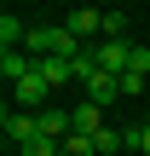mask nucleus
Listing matches in <instances>:
<instances>
[{
  "mask_svg": "<svg viewBox=\"0 0 150 156\" xmlns=\"http://www.w3.org/2000/svg\"><path fill=\"white\" fill-rule=\"evenodd\" d=\"M104 41H127V12H104Z\"/></svg>",
  "mask_w": 150,
  "mask_h": 156,
  "instance_id": "nucleus-10",
  "label": "nucleus"
},
{
  "mask_svg": "<svg viewBox=\"0 0 150 156\" xmlns=\"http://www.w3.org/2000/svg\"><path fill=\"white\" fill-rule=\"evenodd\" d=\"M35 69L46 75V87H52V93H58L64 81H75V69H69V58H35Z\"/></svg>",
  "mask_w": 150,
  "mask_h": 156,
  "instance_id": "nucleus-8",
  "label": "nucleus"
},
{
  "mask_svg": "<svg viewBox=\"0 0 150 156\" xmlns=\"http://www.w3.org/2000/svg\"><path fill=\"white\" fill-rule=\"evenodd\" d=\"M64 156H98V145H92L87 133H69V139H64Z\"/></svg>",
  "mask_w": 150,
  "mask_h": 156,
  "instance_id": "nucleus-13",
  "label": "nucleus"
},
{
  "mask_svg": "<svg viewBox=\"0 0 150 156\" xmlns=\"http://www.w3.org/2000/svg\"><path fill=\"white\" fill-rule=\"evenodd\" d=\"M127 139H133V151H139V156H150V122H145V127H127Z\"/></svg>",
  "mask_w": 150,
  "mask_h": 156,
  "instance_id": "nucleus-14",
  "label": "nucleus"
},
{
  "mask_svg": "<svg viewBox=\"0 0 150 156\" xmlns=\"http://www.w3.org/2000/svg\"><path fill=\"white\" fill-rule=\"evenodd\" d=\"M12 104H17V110H46V104H52L46 75H40V69H29L23 81H12Z\"/></svg>",
  "mask_w": 150,
  "mask_h": 156,
  "instance_id": "nucleus-1",
  "label": "nucleus"
},
{
  "mask_svg": "<svg viewBox=\"0 0 150 156\" xmlns=\"http://www.w3.org/2000/svg\"><path fill=\"white\" fill-rule=\"evenodd\" d=\"M6 139H17V145L40 139V122H35V110H12V104H6Z\"/></svg>",
  "mask_w": 150,
  "mask_h": 156,
  "instance_id": "nucleus-4",
  "label": "nucleus"
},
{
  "mask_svg": "<svg viewBox=\"0 0 150 156\" xmlns=\"http://www.w3.org/2000/svg\"><path fill=\"white\" fill-rule=\"evenodd\" d=\"M92 52H98V69H110V75H127V64H133V41H92Z\"/></svg>",
  "mask_w": 150,
  "mask_h": 156,
  "instance_id": "nucleus-2",
  "label": "nucleus"
},
{
  "mask_svg": "<svg viewBox=\"0 0 150 156\" xmlns=\"http://www.w3.org/2000/svg\"><path fill=\"white\" fill-rule=\"evenodd\" d=\"M87 98H92L98 110H104V104H116V98H121V75H110V69H98V75L87 81Z\"/></svg>",
  "mask_w": 150,
  "mask_h": 156,
  "instance_id": "nucleus-5",
  "label": "nucleus"
},
{
  "mask_svg": "<svg viewBox=\"0 0 150 156\" xmlns=\"http://www.w3.org/2000/svg\"><path fill=\"white\" fill-rule=\"evenodd\" d=\"M35 122H40V139H58V145L75 133V116H69L64 104H46V110H35Z\"/></svg>",
  "mask_w": 150,
  "mask_h": 156,
  "instance_id": "nucleus-3",
  "label": "nucleus"
},
{
  "mask_svg": "<svg viewBox=\"0 0 150 156\" xmlns=\"http://www.w3.org/2000/svg\"><path fill=\"white\" fill-rule=\"evenodd\" d=\"M69 116H75V133H87V139H92V133H104V110H98L92 98H81Z\"/></svg>",
  "mask_w": 150,
  "mask_h": 156,
  "instance_id": "nucleus-7",
  "label": "nucleus"
},
{
  "mask_svg": "<svg viewBox=\"0 0 150 156\" xmlns=\"http://www.w3.org/2000/svg\"><path fill=\"white\" fill-rule=\"evenodd\" d=\"M104 12H110V0H104Z\"/></svg>",
  "mask_w": 150,
  "mask_h": 156,
  "instance_id": "nucleus-15",
  "label": "nucleus"
},
{
  "mask_svg": "<svg viewBox=\"0 0 150 156\" xmlns=\"http://www.w3.org/2000/svg\"><path fill=\"white\" fill-rule=\"evenodd\" d=\"M29 69H35V58H29L23 46H6V52H0V75H6V81H23Z\"/></svg>",
  "mask_w": 150,
  "mask_h": 156,
  "instance_id": "nucleus-6",
  "label": "nucleus"
},
{
  "mask_svg": "<svg viewBox=\"0 0 150 156\" xmlns=\"http://www.w3.org/2000/svg\"><path fill=\"white\" fill-rule=\"evenodd\" d=\"M23 41H29V29H23V23L6 12V17H0V46H23Z\"/></svg>",
  "mask_w": 150,
  "mask_h": 156,
  "instance_id": "nucleus-9",
  "label": "nucleus"
},
{
  "mask_svg": "<svg viewBox=\"0 0 150 156\" xmlns=\"http://www.w3.org/2000/svg\"><path fill=\"white\" fill-rule=\"evenodd\" d=\"M17 156H64L58 139H29V145H17Z\"/></svg>",
  "mask_w": 150,
  "mask_h": 156,
  "instance_id": "nucleus-12",
  "label": "nucleus"
},
{
  "mask_svg": "<svg viewBox=\"0 0 150 156\" xmlns=\"http://www.w3.org/2000/svg\"><path fill=\"white\" fill-rule=\"evenodd\" d=\"M127 156H139V151H127Z\"/></svg>",
  "mask_w": 150,
  "mask_h": 156,
  "instance_id": "nucleus-16",
  "label": "nucleus"
},
{
  "mask_svg": "<svg viewBox=\"0 0 150 156\" xmlns=\"http://www.w3.org/2000/svg\"><path fill=\"white\" fill-rule=\"evenodd\" d=\"M69 69H75V81H81V87H87V81H92V75H98V52H92V46H87V52H81V58H75V64H69Z\"/></svg>",
  "mask_w": 150,
  "mask_h": 156,
  "instance_id": "nucleus-11",
  "label": "nucleus"
}]
</instances>
